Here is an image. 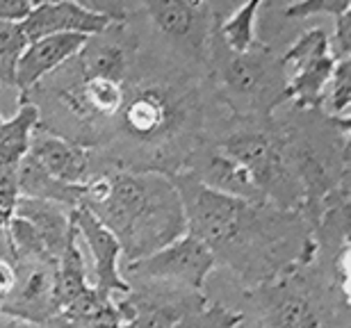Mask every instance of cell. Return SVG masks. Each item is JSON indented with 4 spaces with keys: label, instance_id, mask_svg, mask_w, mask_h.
Wrapping results in <instances>:
<instances>
[{
    "label": "cell",
    "instance_id": "7a4b0ae2",
    "mask_svg": "<svg viewBox=\"0 0 351 328\" xmlns=\"http://www.w3.org/2000/svg\"><path fill=\"white\" fill-rule=\"evenodd\" d=\"M80 205L114 235L125 262L142 260L187 233L180 194L165 173H101L85 185Z\"/></svg>",
    "mask_w": 351,
    "mask_h": 328
},
{
    "label": "cell",
    "instance_id": "5b68a950",
    "mask_svg": "<svg viewBox=\"0 0 351 328\" xmlns=\"http://www.w3.org/2000/svg\"><path fill=\"white\" fill-rule=\"evenodd\" d=\"M208 73L230 116H271L285 105V73L280 58L261 41L247 53H230L213 32Z\"/></svg>",
    "mask_w": 351,
    "mask_h": 328
},
{
    "label": "cell",
    "instance_id": "6da1fadb",
    "mask_svg": "<svg viewBox=\"0 0 351 328\" xmlns=\"http://www.w3.org/2000/svg\"><path fill=\"white\" fill-rule=\"evenodd\" d=\"M169 178L180 194L187 233L206 244L215 262L247 290L315 260L313 228L299 212L223 197L182 171Z\"/></svg>",
    "mask_w": 351,
    "mask_h": 328
},
{
    "label": "cell",
    "instance_id": "9c48e42d",
    "mask_svg": "<svg viewBox=\"0 0 351 328\" xmlns=\"http://www.w3.org/2000/svg\"><path fill=\"white\" fill-rule=\"evenodd\" d=\"M14 269H16V281L5 301L0 303V312L44 326L48 319L58 315L55 305L58 260L51 257L14 260Z\"/></svg>",
    "mask_w": 351,
    "mask_h": 328
},
{
    "label": "cell",
    "instance_id": "9a60e30c",
    "mask_svg": "<svg viewBox=\"0 0 351 328\" xmlns=\"http://www.w3.org/2000/svg\"><path fill=\"white\" fill-rule=\"evenodd\" d=\"M14 217L27 221L34 228V233L39 235L41 244L46 247L48 255L60 260L62 251H64L69 235H71L73 221H71V210L58 203H48V201H37V199H19L16 214Z\"/></svg>",
    "mask_w": 351,
    "mask_h": 328
},
{
    "label": "cell",
    "instance_id": "83f0119b",
    "mask_svg": "<svg viewBox=\"0 0 351 328\" xmlns=\"http://www.w3.org/2000/svg\"><path fill=\"white\" fill-rule=\"evenodd\" d=\"M0 118H3V114H0Z\"/></svg>",
    "mask_w": 351,
    "mask_h": 328
},
{
    "label": "cell",
    "instance_id": "4316f807",
    "mask_svg": "<svg viewBox=\"0 0 351 328\" xmlns=\"http://www.w3.org/2000/svg\"><path fill=\"white\" fill-rule=\"evenodd\" d=\"M233 328H251V326H249V324H247V322H244V319H242V322L237 324V326H233Z\"/></svg>",
    "mask_w": 351,
    "mask_h": 328
},
{
    "label": "cell",
    "instance_id": "603a6c76",
    "mask_svg": "<svg viewBox=\"0 0 351 328\" xmlns=\"http://www.w3.org/2000/svg\"><path fill=\"white\" fill-rule=\"evenodd\" d=\"M328 46L335 60H351V7L333 18V32L328 34Z\"/></svg>",
    "mask_w": 351,
    "mask_h": 328
},
{
    "label": "cell",
    "instance_id": "ac0fdd59",
    "mask_svg": "<svg viewBox=\"0 0 351 328\" xmlns=\"http://www.w3.org/2000/svg\"><path fill=\"white\" fill-rule=\"evenodd\" d=\"M39 125L37 108L30 103H19L10 118H0V171H16L30 151L32 132Z\"/></svg>",
    "mask_w": 351,
    "mask_h": 328
},
{
    "label": "cell",
    "instance_id": "4fadbf2b",
    "mask_svg": "<svg viewBox=\"0 0 351 328\" xmlns=\"http://www.w3.org/2000/svg\"><path fill=\"white\" fill-rule=\"evenodd\" d=\"M34 162L41 169L51 173L53 178L66 185H87L94 171H91V153L78 144H71L53 132L39 128L32 132L30 151Z\"/></svg>",
    "mask_w": 351,
    "mask_h": 328
},
{
    "label": "cell",
    "instance_id": "3957f363",
    "mask_svg": "<svg viewBox=\"0 0 351 328\" xmlns=\"http://www.w3.org/2000/svg\"><path fill=\"white\" fill-rule=\"evenodd\" d=\"M210 142L249 171L267 203L280 210L301 212L304 190L294 171L290 142L278 114L261 118L228 114Z\"/></svg>",
    "mask_w": 351,
    "mask_h": 328
},
{
    "label": "cell",
    "instance_id": "cb8c5ba5",
    "mask_svg": "<svg viewBox=\"0 0 351 328\" xmlns=\"http://www.w3.org/2000/svg\"><path fill=\"white\" fill-rule=\"evenodd\" d=\"M32 3L27 0H0V23L3 21H12V23H21L27 12H30Z\"/></svg>",
    "mask_w": 351,
    "mask_h": 328
},
{
    "label": "cell",
    "instance_id": "7402d4cb",
    "mask_svg": "<svg viewBox=\"0 0 351 328\" xmlns=\"http://www.w3.org/2000/svg\"><path fill=\"white\" fill-rule=\"evenodd\" d=\"M21 199L16 171L3 169L0 171V228H7L16 214V205Z\"/></svg>",
    "mask_w": 351,
    "mask_h": 328
},
{
    "label": "cell",
    "instance_id": "484cf974",
    "mask_svg": "<svg viewBox=\"0 0 351 328\" xmlns=\"http://www.w3.org/2000/svg\"><path fill=\"white\" fill-rule=\"evenodd\" d=\"M0 328H41V326L32 324V322H25V319H21V317L0 312Z\"/></svg>",
    "mask_w": 351,
    "mask_h": 328
},
{
    "label": "cell",
    "instance_id": "277c9868",
    "mask_svg": "<svg viewBox=\"0 0 351 328\" xmlns=\"http://www.w3.org/2000/svg\"><path fill=\"white\" fill-rule=\"evenodd\" d=\"M244 299L254 312L251 328H328L331 317L347 319L349 308L315 260L247 290Z\"/></svg>",
    "mask_w": 351,
    "mask_h": 328
},
{
    "label": "cell",
    "instance_id": "8fae6325",
    "mask_svg": "<svg viewBox=\"0 0 351 328\" xmlns=\"http://www.w3.org/2000/svg\"><path fill=\"white\" fill-rule=\"evenodd\" d=\"M71 219L75 230H78V237L85 242L91 255V267H94V281H91V285L105 297H123L130 290V285L123 281L121 269H119V262H121L123 255L114 235L82 205L71 210Z\"/></svg>",
    "mask_w": 351,
    "mask_h": 328
},
{
    "label": "cell",
    "instance_id": "2e32d148",
    "mask_svg": "<svg viewBox=\"0 0 351 328\" xmlns=\"http://www.w3.org/2000/svg\"><path fill=\"white\" fill-rule=\"evenodd\" d=\"M217 5V27L215 34L230 53H247L258 44V12L263 0L251 3H215Z\"/></svg>",
    "mask_w": 351,
    "mask_h": 328
},
{
    "label": "cell",
    "instance_id": "44dd1931",
    "mask_svg": "<svg viewBox=\"0 0 351 328\" xmlns=\"http://www.w3.org/2000/svg\"><path fill=\"white\" fill-rule=\"evenodd\" d=\"M242 315L230 308H223L221 303H206L192 315H187L182 322H178L173 328H233L242 322Z\"/></svg>",
    "mask_w": 351,
    "mask_h": 328
},
{
    "label": "cell",
    "instance_id": "ba28073f",
    "mask_svg": "<svg viewBox=\"0 0 351 328\" xmlns=\"http://www.w3.org/2000/svg\"><path fill=\"white\" fill-rule=\"evenodd\" d=\"M215 267L217 262L213 251L201 240L185 233L169 247L142 260L125 262L121 276L125 283H167L176 288L203 292Z\"/></svg>",
    "mask_w": 351,
    "mask_h": 328
},
{
    "label": "cell",
    "instance_id": "7c38bea8",
    "mask_svg": "<svg viewBox=\"0 0 351 328\" xmlns=\"http://www.w3.org/2000/svg\"><path fill=\"white\" fill-rule=\"evenodd\" d=\"M110 25L103 14L94 12L87 3H32L27 16L21 21L27 41H37L55 34H80L94 37Z\"/></svg>",
    "mask_w": 351,
    "mask_h": 328
},
{
    "label": "cell",
    "instance_id": "5bb4252c",
    "mask_svg": "<svg viewBox=\"0 0 351 328\" xmlns=\"http://www.w3.org/2000/svg\"><path fill=\"white\" fill-rule=\"evenodd\" d=\"M85 41L87 37L80 34H55V37L30 41L16 68V94H27L34 85H39L62 64H66Z\"/></svg>",
    "mask_w": 351,
    "mask_h": 328
},
{
    "label": "cell",
    "instance_id": "d6986e66",
    "mask_svg": "<svg viewBox=\"0 0 351 328\" xmlns=\"http://www.w3.org/2000/svg\"><path fill=\"white\" fill-rule=\"evenodd\" d=\"M317 112L338 125H351V60H340L335 64L331 80L322 92Z\"/></svg>",
    "mask_w": 351,
    "mask_h": 328
},
{
    "label": "cell",
    "instance_id": "d4e9b609",
    "mask_svg": "<svg viewBox=\"0 0 351 328\" xmlns=\"http://www.w3.org/2000/svg\"><path fill=\"white\" fill-rule=\"evenodd\" d=\"M16 281V269H14L12 257H0V303L5 301V297L10 294Z\"/></svg>",
    "mask_w": 351,
    "mask_h": 328
},
{
    "label": "cell",
    "instance_id": "ffe728a7",
    "mask_svg": "<svg viewBox=\"0 0 351 328\" xmlns=\"http://www.w3.org/2000/svg\"><path fill=\"white\" fill-rule=\"evenodd\" d=\"M27 37L21 23H0V87L16 92V68L27 48Z\"/></svg>",
    "mask_w": 351,
    "mask_h": 328
},
{
    "label": "cell",
    "instance_id": "30bf717a",
    "mask_svg": "<svg viewBox=\"0 0 351 328\" xmlns=\"http://www.w3.org/2000/svg\"><path fill=\"white\" fill-rule=\"evenodd\" d=\"M182 173L192 176L196 183L206 190H213L217 194L230 199H240L247 203H267L263 192L258 190L254 178L242 164H237L233 157L219 151L213 142H206L196 149L185 162Z\"/></svg>",
    "mask_w": 351,
    "mask_h": 328
},
{
    "label": "cell",
    "instance_id": "8992f818",
    "mask_svg": "<svg viewBox=\"0 0 351 328\" xmlns=\"http://www.w3.org/2000/svg\"><path fill=\"white\" fill-rule=\"evenodd\" d=\"M278 58L285 73V105L292 110H319L322 92L338 64L328 46V32L322 25L306 27L280 48Z\"/></svg>",
    "mask_w": 351,
    "mask_h": 328
},
{
    "label": "cell",
    "instance_id": "e0dca14e",
    "mask_svg": "<svg viewBox=\"0 0 351 328\" xmlns=\"http://www.w3.org/2000/svg\"><path fill=\"white\" fill-rule=\"evenodd\" d=\"M16 178H19L21 197L48 201V203L64 205L69 210H75V207L80 205L82 192H85V185H66V183H62V180L53 178L51 173L41 169L30 155H25L23 162L19 164Z\"/></svg>",
    "mask_w": 351,
    "mask_h": 328
},
{
    "label": "cell",
    "instance_id": "52a82bcc",
    "mask_svg": "<svg viewBox=\"0 0 351 328\" xmlns=\"http://www.w3.org/2000/svg\"><path fill=\"white\" fill-rule=\"evenodd\" d=\"M139 12L151 30L173 53L194 64L208 66L210 41L219 21L215 3L151 0V3H139Z\"/></svg>",
    "mask_w": 351,
    "mask_h": 328
}]
</instances>
